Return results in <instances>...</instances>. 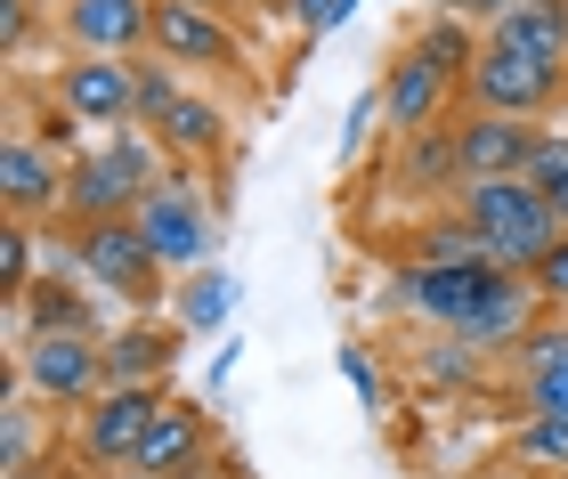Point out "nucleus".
<instances>
[{"label": "nucleus", "instance_id": "obj_1", "mask_svg": "<svg viewBox=\"0 0 568 479\" xmlns=\"http://www.w3.org/2000/svg\"><path fill=\"white\" fill-rule=\"evenodd\" d=\"M471 236H479V252L496 268H511V276H536L545 268V252L560 244V220H552V204L536 195L528 180H496V187H471Z\"/></svg>", "mask_w": 568, "mask_h": 479}, {"label": "nucleus", "instance_id": "obj_2", "mask_svg": "<svg viewBox=\"0 0 568 479\" xmlns=\"http://www.w3.org/2000/svg\"><path fill=\"white\" fill-rule=\"evenodd\" d=\"M154 187H163V171H154V146L131 139V131H122V139H98L90 155L65 171V204L82 212L90 228H98V220H122V204L139 212Z\"/></svg>", "mask_w": 568, "mask_h": 479}, {"label": "nucleus", "instance_id": "obj_3", "mask_svg": "<svg viewBox=\"0 0 568 479\" xmlns=\"http://www.w3.org/2000/svg\"><path fill=\"white\" fill-rule=\"evenodd\" d=\"M106 383V342L98 334H33L24 342V390L58 398V407H98Z\"/></svg>", "mask_w": 568, "mask_h": 479}, {"label": "nucleus", "instance_id": "obj_4", "mask_svg": "<svg viewBox=\"0 0 568 479\" xmlns=\"http://www.w3.org/2000/svg\"><path fill=\"white\" fill-rule=\"evenodd\" d=\"M471 82V98H479V114H511V122H536L560 98V65H545V58H520V49H504V41H487L479 49V65L463 73Z\"/></svg>", "mask_w": 568, "mask_h": 479}, {"label": "nucleus", "instance_id": "obj_5", "mask_svg": "<svg viewBox=\"0 0 568 479\" xmlns=\"http://www.w3.org/2000/svg\"><path fill=\"white\" fill-rule=\"evenodd\" d=\"M131 220H139V236L154 244V261H163V268H187L195 276L203 252H212V204H203V187H187V180H163Z\"/></svg>", "mask_w": 568, "mask_h": 479}, {"label": "nucleus", "instance_id": "obj_6", "mask_svg": "<svg viewBox=\"0 0 568 479\" xmlns=\"http://www.w3.org/2000/svg\"><path fill=\"white\" fill-rule=\"evenodd\" d=\"M139 90H146V65H131V58H73L58 73L65 114L98 122V131H131L139 122Z\"/></svg>", "mask_w": 568, "mask_h": 479}, {"label": "nucleus", "instance_id": "obj_7", "mask_svg": "<svg viewBox=\"0 0 568 479\" xmlns=\"http://www.w3.org/2000/svg\"><path fill=\"white\" fill-rule=\"evenodd\" d=\"M82 268H90V285H106L114 300H131V309H146V300L163 293V261H154V244L139 236V220H98L82 236Z\"/></svg>", "mask_w": 568, "mask_h": 479}, {"label": "nucleus", "instance_id": "obj_8", "mask_svg": "<svg viewBox=\"0 0 568 479\" xmlns=\"http://www.w3.org/2000/svg\"><path fill=\"white\" fill-rule=\"evenodd\" d=\"M536 146H545V131L536 122H511V114H471L455 131V171L471 187H496V180H528Z\"/></svg>", "mask_w": 568, "mask_h": 479}, {"label": "nucleus", "instance_id": "obj_9", "mask_svg": "<svg viewBox=\"0 0 568 479\" xmlns=\"http://www.w3.org/2000/svg\"><path fill=\"white\" fill-rule=\"evenodd\" d=\"M154 422H163V390H154V383H122V390H106L82 415V456L90 463H139V447H146Z\"/></svg>", "mask_w": 568, "mask_h": 479}, {"label": "nucleus", "instance_id": "obj_10", "mask_svg": "<svg viewBox=\"0 0 568 479\" xmlns=\"http://www.w3.org/2000/svg\"><path fill=\"white\" fill-rule=\"evenodd\" d=\"M504 276L511 268H496V261H423L415 268V309L430 325H447V334H463V325L487 309V293H496Z\"/></svg>", "mask_w": 568, "mask_h": 479}, {"label": "nucleus", "instance_id": "obj_11", "mask_svg": "<svg viewBox=\"0 0 568 479\" xmlns=\"http://www.w3.org/2000/svg\"><path fill=\"white\" fill-rule=\"evenodd\" d=\"M65 33L90 58H131L139 41H154V0H65Z\"/></svg>", "mask_w": 568, "mask_h": 479}, {"label": "nucleus", "instance_id": "obj_12", "mask_svg": "<svg viewBox=\"0 0 568 479\" xmlns=\"http://www.w3.org/2000/svg\"><path fill=\"white\" fill-rule=\"evenodd\" d=\"M154 49L171 65H236V33L212 9H163L154 0Z\"/></svg>", "mask_w": 568, "mask_h": 479}, {"label": "nucleus", "instance_id": "obj_13", "mask_svg": "<svg viewBox=\"0 0 568 479\" xmlns=\"http://www.w3.org/2000/svg\"><path fill=\"white\" fill-rule=\"evenodd\" d=\"M438 98H447V73H438L423 49H406V58L382 73V106H390L398 131H423V122L438 114Z\"/></svg>", "mask_w": 568, "mask_h": 479}, {"label": "nucleus", "instance_id": "obj_14", "mask_svg": "<svg viewBox=\"0 0 568 479\" xmlns=\"http://www.w3.org/2000/svg\"><path fill=\"white\" fill-rule=\"evenodd\" d=\"M195 463H203V415L195 407H163V422L146 431V447H139L131 471H146V479H187Z\"/></svg>", "mask_w": 568, "mask_h": 479}, {"label": "nucleus", "instance_id": "obj_15", "mask_svg": "<svg viewBox=\"0 0 568 479\" xmlns=\"http://www.w3.org/2000/svg\"><path fill=\"white\" fill-rule=\"evenodd\" d=\"M487 41L520 49V58H545V65H568V0H528V9L496 17Z\"/></svg>", "mask_w": 568, "mask_h": 479}, {"label": "nucleus", "instance_id": "obj_16", "mask_svg": "<svg viewBox=\"0 0 568 479\" xmlns=\"http://www.w3.org/2000/svg\"><path fill=\"white\" fill-rule=\"evenodd\" d=\"M0 195H9L17 220L49 212V204H58V163H49L33 139H9V146H0Z\"/></svg>", "mask_w": 568, "mask_h": 479}, {"label": "nucleus", "instance_id": "obj_17", "mask_svg": "<svg viewBox=\"0 0 568 479\" xmlns=\"http://www.w3.org/2000/svg\"><path fill=\"white\" fill-rule=\"evenodd\" d=\"M171 366V334H154V325H131V334L106 342V383H154V374Z\"/></svg>", "mask_w": 568, "mask_h": 479}, {"label": "nucleus", "instance_id": "obj_18", "mask_svg": "<svg viewBox=\"0 0 568 479\" xmlns=\"http://www.w3.org/2000/svg\"><path fill=\"white\" fill-rule=\"evenodd\" d=\"M227 309H236V276L227 268H195L187 285H179V325H187V334H220Z\"/></svg>", "mask_w": 568, "mask_h": 479}, {"label": "nucleus", "instance_id": "obj_19", "mask_svg": "<svg viewBox=\"0 0 568 479\" xmlns=\"http://www.w3.org/2000/svg\"><path fill=\"white\" fill-rule=\"evenodd\" d=\"M528 300L536 285H520V276H504L496 293H487V309L463 325V342H479V349H496V342H520V325H528Z\"/></svg>", "mask_w": 568, "mask_h": 479}, {"label": "nucleus", "instance_id": "obj_20", "mask_svg": "<svg viewBox=\"0 0 568 479\" xmlns=\"http://www.w3.org/2000/svg\"><path fill=\"white\" fill-rule=\"evenodd\" d=\"M154 139L179 146V155H212V146H220V114L203 106V98H179V106L154 122Z\"/></svg>", "mask_w": 568, "mask_h": 479}, {"label": "nucleus", "instance_id": "obj_21", "mask_svg": "<svg viewBox=\"0 0 568 479\" xmlns=\"http://www.w3.org/2000/svg\"><path fill=\"white\" fill-rule=\"evenodd\" d=\"M528 187L552 204L560 236H568V139H545V146H536V163H528Z\"/></svg>", "mask_w": 568, "mask_h": 479}, {"label": "nucleus", "instance_id": "obj_22", "mask_svg": "<svg viewBox=\"0 0 568 479\" xmlns=\"http://www.w3.org/2000/svg\"><path fill=\"white\" fill-rule=\"evenodd\" d=\"M520 463H536V471H568V422L536 415L528 431H520Z\"/></svg>", "mask_w": 568, "mask_h": 479}, {"label": "nucleus", "instance_id": "obj_23", "mask_svg": "<svg viewBox=\"0 0 568 479\" xmlns=\"http://www.w3.org/2000/svg\"><path fill=\"white\" fill-rule=\"evenodd\" d=\"M415 49H423V58H430L438 73H447V82L479 65V58H471V41H463V24H423V41H415Z\"/></svg>", "mask_w": 568, "mask_h": 479}, {"label": "nucleus", "instance_id": "obj_24", "mask_svg": "<svg viewBox=\"0 0 568 479\" xmlns=\"http://www.w3.org/2000/svg\"><path fill=\"white\" fill-rule=\"evenodd\" d=\"M528 407L552 415V422H568V358H552V366L528 374Z\"/></svg>", "mask_w": 568, "mask_h": 479}, {"label": "nucleus", "instance_id": "obj_25", "mask_svg": "<svg viewBox=\"0 0 568 479\" xmlns=\"http://www.w3.org/2000/svg\"><path fill=\"white\" fill-rule=\"evenodd\" d=\"M0 456H9V471H33V407H24V390L9 398V422H0Z\"/></svg>", "mask_w": 568, "mask_h": 479}, {"label": "nucleus", "instance_id": "obj_26", "mask_svg": "<svg viewBox=\"0 0 568 479\" xmlns=\"http://www.w3.org/2000/svg\"><path fill=\"white\" fill-rule=\"evenodd\" d=\"M0 276L24 293L33 285V236H24V220H9V236H0Z\"/></svg>", "mask_w": 568, "mask_h": 479}, {"label": "nucleus", "instance_id": "obj_27", "mask_svg": "<svg viewBox=\"0 0 568 479\" xmlns=\"http://www.w3.org/2000/svg\"><path fill=\"white\" fill-rule=\"evenodd\" d=\"M536 293H545V300H568V236L545 252V268H536Z\"/></svg>", "mask_w": 568, "mask_h": 479}, {"label": "nucleus", "instance_id": "obj_28", "mask_svg": "<svg viewBox=\"0 0 568 479\" xmlns=\"http://www.w3.org/2000/svg\"><path fill=\"white\" fill-rule=\"evenodd\" d=\"M342 374L357 383V398H366V407H382V374H374V358H366V349H349V358H342Z\"/></svg>", "mask_w": 568, "mask_h": 479}, {"label": "nucleus", "instance_id": "obj_29", "mask_svg": "<svg viewBox=\"0 0 568 479\" xmlns=\"http://www.w3.org/2000/svg\"><path fill=\"white\" fill-rule=\"evenodd\" d=\"M374 114H390V106H382V90H366V98H357V106H349V139H342V146H366Z\"/></svg>", "mask_w": 568, "mask_h": 479}, {"label": "nucleus", "instance_id": "obj_30", "mask_svg": "<svg viewBox=\"0 0 568 479\" xmlns=\"http://www.w3.org/2000/svg\"><path fill=\"white\" fill-rule=\"evenodd\" d=\"M342 17H349V0H301V24H308V33H333Z\"/></svg>", "mask_w": 568, "mask_h": 479}, {"label": "nucleus", "instance_id": "obj_31", "mask_svg": "<svg viewBox=\"0 0 568 479\" xmlns=\"http://www.w3.org/2000/svg\"><path fill=\"white\" fill-rule=\"evenodd\" d=\"M163 9H220V0H163Z\"/></svg>", "mask_w": 568, "mask_h": 479}, {"label": "nucleus", "instance_id": "obj_32", "mask_svg": "<svg viewBox=\"0 0 568 479\" xmlns=\"http://www.w3.org/2000/svg\"><path fill=\"white\" fill-rule=\"evenodd\" d=\"M9 479H33V471H9Z\"/></svg>", "mask_w": 568, "mask_h": 479}, {"label": "nucleus", "instance_id": "obj_33", "mask_svg": "<svg viewBox=\"0 0 568 479\" xmlns=\"http://www.w3.org/2000/svg\"><path fill=\"white\" fill-rule=\"evenodd\" d=\"M122 479H146V471H122Z\"/></svg>", "mask_w": 568, "mask_h": 479}]
</instances>
